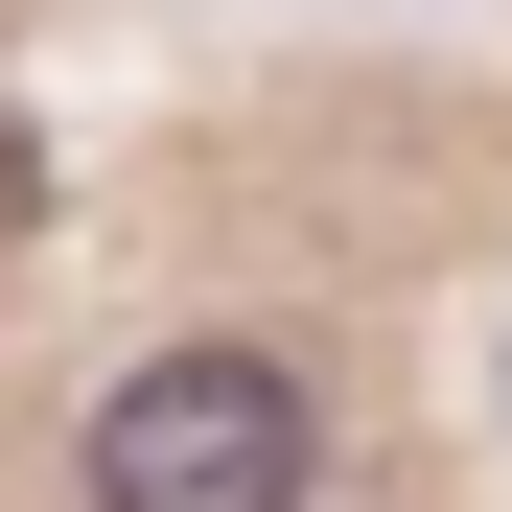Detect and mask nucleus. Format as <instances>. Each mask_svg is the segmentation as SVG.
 I'll return each mask as SVG.
<instances>
[{"label": "nucleus", "instance_id": "obj_1", "mask_svg": "<svg viewBox=\"0 0 512 512\" xmlns=\"http://www.w3.org/2000/svg\"><path fill=\"white\" fill-rule=\"evenodd\" d=\"M326 489V373L280 326H163L70 419V512H303Z\"/></svg>", "mask_w": 512, "mask_h": 512}]
</instances>
